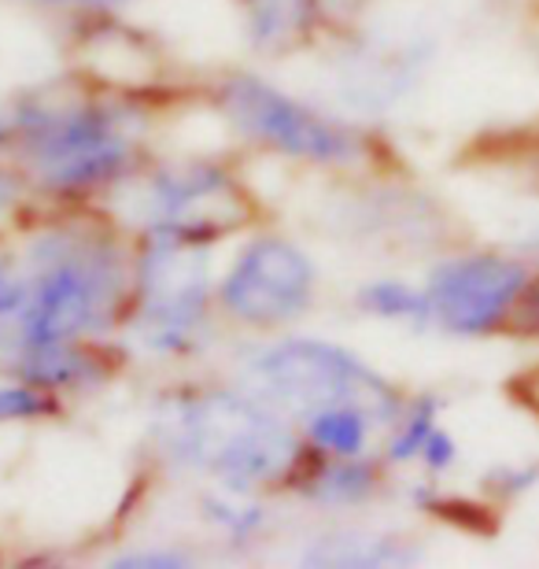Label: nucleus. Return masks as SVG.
<instances>
[{
  "label": "nucleus",
  "mask_w": 539,
  "mask_h": 569,
  "mask_svg": "<svg viewBox=\"0 0 539 569\" xmlns=\"http://www.w3.org/2000/svg\"><path fill=\"white\" fill-rule=\"evenodd\" d=\"M377 426L381 422H377L366 407L340 403V407H326V411L307 415L303 437H307V448L318 455H329V459H362Z\"/></svg>",
  "instance_id": "14"
},
{
  "label": "nucleus",
  "mask_w": 539,
  "mask_h": 569,
  "mask_svg": "<svg viewBox=\"0 0 539 569\" xmlns=\"http://www.w3.org/2000/svg\"><path fill=\"white\" fill-rule=\"evenodd\" d=\"M240 496L244 492H237V499H208V518L218 529H226L229 537H251L267 521V515L256 503H240Z\"/></svg>",
  "instance_id": "19"
},
{
  "label": "nucleus",
  "mask_w": 539,
  "mask_h": 569,
  "mask_svg": "<svg viewBox=\"0 0 539 569\" xmlns=\"http://www.w3.org/2000/svg\"><path fill=\"white\" fill-rule=\"evenodd\" d=\"M11 203H16V181L8 174H0V214H4Z\"/></svg>",
  "instance_id": "24"
},
{
  "label": "nucleus",
  "mask_w": 539,
  "mask_h": 569,
  "mask_svg": "<svg viewBox=\"0 0 539 569\" xmlns=\"http://www.w3.org/2000/svg\"><path fill=\"white\" fill-rule=\"evenodd\" d=\"M133 300L122 244L100 226H60L0 256V359L71 340H93L122 322Z\"/></svg>",
  "instance_id": "1"
},
{
  "label": "nucleus",
  "mask_w": 539,
  "mask_h": 569,
  "mask_svg": "<svg viewBox=\"0 0 539 569\" xmlns=\"http://www.w3.org/2000/svg\"><path fill=\"white\" fill-rule=\"evenodd\" d=\"M144 233L208 248L248 222L244 189L214 163H174L144 181Z\"/></svg>",
  "instance_id": "7"
},
{
  "label": "nucleus",
  "mask_w": 539,
  "mask_h": 569,
  "mask_svg": "<svg viewBox=\"0 0 539 569\" xmlns=\"http://www.w3.org/2000/svg\"><path fill=\"white\" fill-rule=\"evenodd\" d=\"M355 303H359V311L381 318V322H403L415 329L432 326L426 289H415V284L396 281V278H377L370 284H362V289L355 292Z\"/></svg>",
  "instance_id": "15"
},
{
  "label": "nucleus",
  "mask_w": 539,
  "mask_h": 569,
  "mask_svg": "<svg viewBox=\"0 0 539 569\" xmlns=\"http://www.w3.org/2000/svg\"><path fill=\"white\" fill-rule=\"evenodd\" d=\"M211 315L208 248L148 233L133 274V333L159 356L197 348Z\"/></svg>",
  "instance_id": "5"
},
{
  "label": "nucleus",
  "mask_w": 539,
  "mask_h": 569,
  "mask_svg": "<svg viewBox=\"0 0 539 569\" xmlns=\"http://www.w3.org/2000/svg\"><path fill=\"white\" fill-rule=\"evenodd\" d=\"M251 49L289 56L307 49L326 22V0H237Z\"/></svg>",
  "instance_id": "12"
},
{
  "label": "nucleus",
  "mask_w": 539,
  "mask_h": 569,
  "mask_svg": "<svg viewBox=\"0 0 539 569\" xmlns=\"http://www.w3.org/2000/svg\"><path fill=\"white\" fill-rule=\"evenodd\" d=\"M318 270L300 244L285 237H256L240 248L218 284V303L244 326L273 329L296 322L315 303Z\"/></svg>",
  "instance_id": "8"
},
{
  "label": "nucleus",
  "mask_w": 539,
  "mask_h": 569,
  "mask_svg": "<svg viewBox=\"0 0 539 569\" xmlns=\"http://www.w3.org/2000/svg\"><path fill=\"white\" fill-rule=\"evenodd\" d=\"M248 381L259 400H267L273 411L303 418L326 407L359 403L377 422H396L403 403L396 389L377 373L370 362L355 351L329 345L315 337H289L278 345L256 351L248 359Z\"/></svg>",
  "instance_id": "4"
},
{
  "label": "nucleus",
  "mask_w": 539,
  "mask_h": 569,
  "mask_svg": "<svg viewBox=\"0 0 539 569\" xmlns=\"http://www.w3.org/2000/svg\"><path fill=\"white\" fill-rule=\"evenodd\" d=\"M218 108L244 138L278 156L300 159V163L355 167L366 156L362 138L351 127L322 116L256 74H229L218 86Z\"/></svg>",
  "instance_id": "6"
},
{
  "label": "nucleus",
  "mask_w": 539,
  "mask_h": 569,
  "mask_svg": "<svg viewBox=\"0 0 539 569\" xmlns=\"http://www.w3.org/2000/svg\"><path fill=\"white\" fill-rule=\"evenodd\" d=\"M33 4H44V8H114V4H126V0H33Z\"/></svg>",
  "instance_id": "23"
},
{
  "label": "nucleus",
  "mask_w": 539,
  "mask_h": 569,
  "mask_svg": "<svg viewBox=\"0 0 539 569\" xmlns=\"http://www.w3.org/2000/svg\"><path fill=\"white\" fill-rule=\"evenodd\" d=\"M52 415H60L56 392L22 378L0 385V422H38V418H52Z\"/></svg>",
  "instance_id": "18"
},
{
  "label": "nucleus",
  "mask_w": 539,
  "mask_h": 569,
  "mask_svg": "<svg viewBox=\"0 0 539 569\" xmlns=\"http://www.w3.org/2000/svg\"><path fill=\"white\" fill-rule=\"evenodd\" d=\"M152 437L167 459L214 477L226 492L289 481L303 443L256 392L181 389L156 403Z\"/></svg>",
  "instance_id": "2"
},
{
  "label": "nucleus",
  "mask_w": 539,
  "mask_h": 569,
  "mask_svg": "<svg viewBox=\"0 0 539 569\" xmlns=\"http://www.w3.org/2000/svg\"><path fill=\"white\" fill-rule=\"evenodd\" d=\"M186 562H189L186 555H174V551H141V555L119 559V566H186Z\"/></svg>",
  "instance_id": "22"
},
{
  "label": "nucleus",
  "mask_w": 539,
  "mask_h": 569,
  "mask_svg": "<svg viewBox=\"0 0 539 569\" xmlns=\"http://www.w3.org/2000/svg\"><path fill=\"white\" fill-rule=\"evenodd\" d=\"M510 326L521 329V333L539 337V274H532L529 284H525L521 300H518V307H513V315H510Z\"/></svg>",
  "instance_id": "21"
},
{
  "label": "nucleus",
  "mask_w": 539,
  "mask_h": 569,
  "mask_svg": "<svg viewBox=\"0 0 539 569\" xmlns=\"http://www.w3.org/2000/svg\"><path fill=\"white\" fill-rule=\"evenodd\" d=\"M16 378L41 385L49 392H86L111 378V356L100 351L93 340H71L38 351H22L16 359H4Z\"/></svg>",
  "instance_id": "11"
},
{
  "label": "nucleus",
  "mask_w": 539,
  "mask_h": 569,
  "mask_svg": "<svg viewBox=\"0 0 539 569\" xmlns=\"http://www.w3.org/2000/svg\"><path fill=\"white\" fill-rule=\"evenodd\" d=\"M436 418H440V400H436V396H418L407 411H399L392 443H388V462H392V466L418 462L421 443H426L429 432L440 426Z\"/></svg>",
  "instance_id": "17"
},
{
  "label": "nucleus",
  "mask_w": 539,
  "mask_h": 569,
  "mask_svg": "<svg viewBox=\"0 0 539 569\" xmlns=\"http://www.w3.org/2000/svg\"><path fill=\"white\" fill-rule=\"evenodd\" d=\"M415 548L399 537H373V532H351V537H326L307 555L311 562H337V566H403L415 559Z\"/></svg>",
  "instance_id": "16"
},
{
  "label": "nucleus",
  "mask_w": 539,
  "mask_h": 569,
  "mask_svg": "<svg viewBox=\"0 0 539 569\" xmlns=\"http://www.w3.org/2000/svg\"><path fill=\"white\" fill-rule=\"evenodd\" d=\"M318 459H322L318 466H307V459H300V466H296L289 477V485L300 496L315 499V503H326V507L362 503V499L373 496L377 473L366 459H329V455H318Z\"/></svg>",
  "instance_id": "13"
},
{
  "label": "nucleus",
  "mask_w": 539,
  "mask_h": 569,
  "mask_svg": "<svg viewBox=\"0 0 539 569\" xmlns=\"http://www.w3.org/2000/svg\"><path fill=\"white\" fill-rule=\"evenodd\" d=\"M0 148H11L44 189L82 192L130 174L133 122L97 97L30 93L0 108Z\"/></svg>",
  "instance_id": "3"
},
{
  "label": "nucleus",
  "mask_w": 539,
  "mask_h": 569,
  "mask_svg": "<svg viewBox=\"0 0 539 569\" xmlns=\"http://www.w3.org/2000/svg\"><path fill=\"white\" fill-rule=\"evenodd\" d=\"M426 52L410 44H373L343 63V97L355 108H392L418 82Z\"/></svg>",
  "instance_id": "10"
},
{
  "label": "nucleus",
  "mask_w": 539,
  "mask_h": 569,
  "mask_svg": "<svg viewBox=\"0 0 539 569\" xmlns=\"http://www.w3.org/2000/svg\"><path fill=\"white\" fill-rule=\"evenodd\" d=\"M418 462L426 466L429 473H447V470H451V466L458 462V443H455L451 432L436 426V429L429 432V440L421 443Z\"/></svg>",
  "instance_id": "20"
},
{
  "label": "nucleus",
  "mask_w": 539,
  "mask_h": 569,
  "mask_svg": "<svg viewBox=\"0 0 539 569\" xmlns=\"http://www.w3.org/2000/svg\"><path fill=\"white\" fill-rule=\"evenodd\" d=\"M532 270L510 256L469 252L443 259L426 281L432 326L455 337H485L510 322Z\"/></svg>",
  "instance_id": "9"
}]
</instances>
